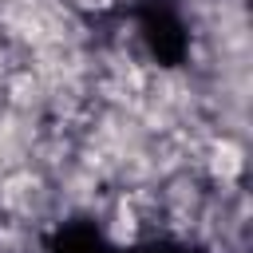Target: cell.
Instances as JSON below:
<instances>
[{
	"instance_id": "obj_1",
	"label": "cell",
	"mask_w": 253,
	"mask_h": 253,
	"mask_svg": "<svg viewBox=\"0 0 253 253\" xmlns=\"http://www.w3.org/2000/svg\"><path fill=\"white\" fill-rule=\"evenodd\" d=\"M210 174L221 178V182H229L233 174H241V150H237L229 138L213 142V150H210Z\"/></svg>"
}]
</instances>
